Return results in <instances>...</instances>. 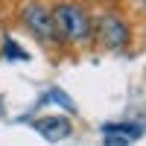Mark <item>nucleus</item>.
I'll return each mask as SVG.
<instances>
[{
  "label": "nucleus",
  "instance_id": "f257e3e1",
  "mask_svg": "<svg viewBox=\"0 0 146 146\" xmlns=\"http://www.w3.org/2000/svg\"><path fill=\"white\" fill-rule=\"evenodd\" d=\"M50 12H53V23H56V32L62 38V44H88V41H94V21L82 9V3L58 0L56 6H50Z\"/></svg>",
  "mask_w": 146,
  "mask_h": 146
},
{
  "label": "nucleus",
  "instance_id": "f03ea898",
  "mask_svg": "<svg viewBox=\"0 0 146 146\" xmlns=\"http://www.w3.org/2000/svg\"><path fill=\"white\" fill-rule=\"evenodd\" d=\"M18 18L23 23V29H27L35 41L62 44V38H58V32H56V23H53V12H50V6H44L41 0H27V3L21 6Z\"/></svg>",
  "mask_w": 146,
  "mask_h": 146
},
{
  "label": "nucleus",
  "instance_id": "7ed1b4c3",
  "mask_svg": "<svg viewBox=\"0 0 146 146\" xmlns=\"http://www.w3.org/2000/svg\"><path fill=\"white\" fill-rule=\"evenodd\" d=\"M94 35L102 41L105 50H126L129 41H131V29H129V21L123 15H117V12H108V15H102L100 21H96L94 27Z\"/></svg>",
  "mask_w": 146,
  "mask_h": 146
},
{
  "label": "nucleus",
  "instance_id": "20e7f679",
  "mask_svg": "<svg viewBox=\"0 0 146 146\" xmlns=\"http://www.w3.org/2000/svg\"><path fill=\"white\" fill-rule=\"evenodd\" d=\"M35 131H38L44 140L58 143V140L70 137L73 126H70V120L62 117V114H47V117H38V120H35Z\"/></svg>",
  "mask_w": 146,
  "mask_h": 146
},
{
  "label": "nucleus",
  "instance_id": "39448f33",
  "mask_svg": "<svg viewBox=\"0 0 146 146\" xmlns=\"http://www.w3.org/2000/svg\"><path fill=\"white\" fill-rule=\"evenodd\" d=\"M102 135H123V137H129V140H135V137L143 135V129H140L137 123H105V126H102Z\"/></svg>",
  "mask_w": 146,
  "mask_h": 146
},
{
  "label": "nucleus",
  "instance_id": "423d86ee",
  "mask_svg": "<svg viewBox=\"0 0 146 146\" xmlns=\"http://www.w3.org/2000/svg\"><path fill=\"white\" fill-rule=\"evenodd\" d=\"M44 102H56V105H62V108H67V111H76V105H73V100L62 91V88H50L44 94Z\"/></svg>",
  "mask_w": 146,
  "mask_h": 146
},
{
  "label": "nucleus",
  "instance_id": "0eeeda50",
  "mask_svg": "<svg viewBox=\"0 0 146 146\" xmlns=\"http://www.w3.org/2000/svg\"><path fill=\"white\" fill-rule=\"evenodd\" d=\"M3 56H6V58H18V62H23V58H27V53H23L12 38H3Z\"/></svg>",
  "mask_w": 146,
  "mask_h": 146
},
{
  "label": "nucleus",
  "instance_id": "6e6552de",
  "mask_svg": "<svg viewBox=\"0 0 146 146\" xmlns=\"http://www.w3.org/2000/svg\"><path fill=\"white\" fill-rule=\"evenodd\" d=\"M131 140L123 137V135H105V146H129Z\"/></svg>",
  "mask_w": 146,
  "mask_h": 146
},
{
  "label": "nucleus",
  "instance_id": "1a4fd4ad",
  "mask_svg": "<svg viewBox=\"0 0 146 146\" xmlns=\"http://www.w3.org/2000/svg\"><path fill=\"white\" fill-rule=\"evenodd\" d=\"M0 114H3V102H0Z\"/></svg>",
  "mask_w": 146,
  "mask_h": 146
}]
</instances>
